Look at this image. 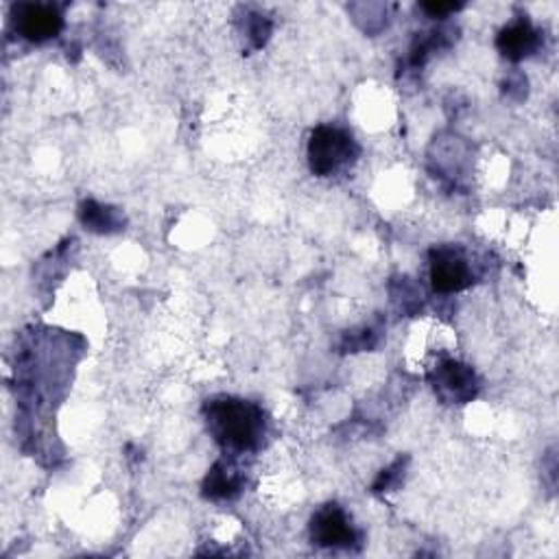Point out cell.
Wrapping results in <instances>:
<instances>
[{
    "label": "cell",
    "mask_w": 559,
    "mask_h": 559,
    "mask_svg": "<svg viewBox=\"0 0 559 559\" xmlns=\"http://www.w3.org/2000/svg\"><path fill=\"white\" fill-rule=\"evenodd\" d=\"M203 411L210 433L225 448L253 450L264 435V413L247 400L214 398Z\"/></svg>",
    "instance_id": "cell-1"
},
{
    "label": "cell",
    "mask_w": 559,
    "mask_h": 559,
    "mask_svg": "<svg viewBox=\"0 0 559 559\" xmlns=\"http://www.w3.org/2000/svg\"><path fill=\"white\" fill-rule=\"evenodd\" d=\"M359 156V147L352 136L339 127L322 125L311 134L309 164L320 177H328L350 164Z\"/></svg>",
    "instance_id": "cell-2"
},
{
    "label": "cell",
    "mask_w": 559,
    "mask_h": 559,
    "mask_svg": "<svg viewBox=\"0 0 559 559\" xmlns=\"http://www.w3.org/2000/svg\"><path fill=\"white\" fill-rule=\"evenodd\" d=\"M14 25L16 32L29 42H47L58 38L64 18L58 8L45 3H23L14 8Z\"/></svg>",
    "instance_id": "cell-3"
},
{
    "label": "cell",
    "mask_w": 559,
    "mask_h": 559,
    "mask_svg": "<svg viewBox=\"0 0 559 559\" xmlns=\"http://www.w3.org/2000/svg\"><path fill=\"white\" fill-rule=\"evenodd\" d=\"M431 283L437 294H457L472 285V273L465 258L455 249L431 251Z\"/></svg>",
    "instance_id": "cell-4"
},
{
    "label": "cell",
    "mask_w": 559,
    "mask_h": 559,
    "mask_svg": "<svg viewBox=\"0 0 559 559\" xmlns=\"http://www.w3.org/2000/svg\"><path fill=\"white\" fill-rule=\"evenodd\" d=\"M435 392L446 400L455 405H463L476 396V376L474 372L457 361H444L433 376Z\"/></svg>",
    "instance_id": "cell-5"
},
{
    "label": "cell",
    "mask_w": 559,
    "mask_h": 559,
    "mask_svg": "<svg viewBox=\"0 0 559 559\" xmlns=\"http://www.w3.org/2000/svg\"><path fill=\"white\" fill-rule=\"evenodd\" d=\"M311 537L320 546H350L357 533L341 507L326 505L311 520Z\"/></svg>",
    "instance_id": "cell-6"
},
{
    "label": "cell",
    "mask_w": 559,
    "mask_h": 559,
    "mask_svg": "<svg viewBox=\"0 0 559 559\" xmlns=\"http://www.w3.org/2000/svg\"><path fill=\"white\" fill-rule=\"evenodd\" d=\"M496 47L507 60L520 62L537 49V32L526 21L511 23L498 34Z\"/></svg>",
    "instance_id": "cell-7"
},
{
    "label": "cell",
    "mask_w": 559,
    "mask_h": 559,
    "mask_svg": "<svg viewBox=\"0 0 559 559\" xmlns=\"http://www.w3.org/2000/svg\"><path fill=\"white\" fill-rule=\"evenodd\" d=\"M79 216H82V223L97 234H110V232H119L123 227V219H121L119 210H114L110 206H101L92 199L82 203Z\"/></svg>",
    "instance_id": "cell-8"
},
{
    "label": "cell",
    "mask_w": 559,
    "mask_h": 559,
    "mask_svg": "<svg viewBox=\"0 0 559 559\" xmlns=\"http://www.w3.org/2000/svg\"><path fill=\"white\" fill-rule=\"evenodd\" d=\"M240 479L229 472L223 463H216L203 481V496L206 498H229L238 492Z\"/></svg>",
    "instance_id": "cell-9"
},
{
    "label": "cell",
    "mask_w": 559,
    "mask_h": 559,
    "mask_svg": "<svg viewBox=\"0 0 559 559\" xmlns=\"http://www.w3.org/2000/svg\"><path fill=\"white\" fill-rule=\"evenodd\" d=\"M463 5H455V3H422V10L433 16V18H442L446 14H452L457 10H461Z\"/></svg>",
    "instance_id": "cell-10"
}]
</instances>
